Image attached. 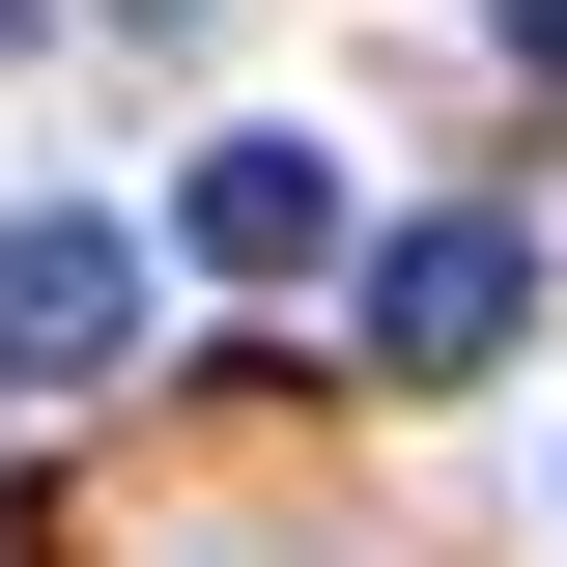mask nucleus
Segmentation results:
<instances>
[{"label": "nucleus", "mask_w": 567, "mask_h": 567, "mask_svg": "<svg viewBox=\"0 0 567 567\" xmlns=\"http://www.w3.org/2000/svg\"><path fill=\"white\" fill-rule=\"evenodd\" d=\"M171 256L199 284H312L341 256V171H312V142H199V171H171Z\"/></svg>", "instance_id": "3"}, {"label": "nucleus", "mask_w": 567, "mask_h": 567, "mask_svg": "<svg viewBox=\"0 0 567 567\" xmlns=\"http://www.w3.org/2000/svg\"><path fill=\"white\" fill-rule=\"evenodd\" d=\"M483 29H511V58H539V85H567V0H483Z\"/></svg>", "instance_id": "4"}, {"label": "nucleus", "mask_w": 567, "mask_h": 567, "mask_svg": "<svg viewBox=\"0 0 567 567\" xmlns=\"http://www.w3.org/2000/svg\"><path fill=\"white\" fill-rule=\"evenodd\" d=\"M511 312H539V227L511 199H425L369 256V369H511Z\"/></svg>", "instance_id": "1"}, {"label": "nucleus", "mask_w": 567, "mask_h": 567, "mask_svg": "<svg viewBox=\"0 0 567 567\" xmlns=\"http://www.w3.org/2000/svg\"><path fill=\"white\" fill-rule=\"evenodd\" d=\"M114 341H142V256H114V227H58V199H29V227H0V398H85Z\"/></svg>", "instance_id": "2"}]
</instances>
